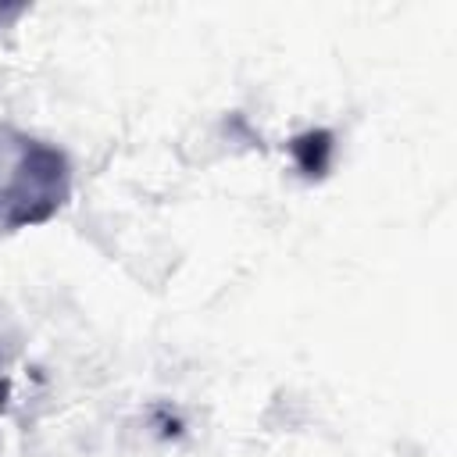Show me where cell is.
<instances>
[{
	"instance_id": "cell-1",
	"label": "cell",
	"mask_w": 457,
	"mask_h": 457,
	"mask_svg": "<svg viewBox=\"0 0 457 457\" xmlns=\"http://www.w3.org/2000/svg\"><path fill=\"white\" fill-rule=\"evenodd\" d=\"M68 157L25 132L0 129V228L39 225L68 200Z\"/></svg>"
},
{
	"instance_id": "cell-3",
	"label": "cell",
	"mask_w": 457,
	"mask_h": 457,
	"mask_svg": "<svg viewBox=\"0 0 457 457\" xmlns=\"http://www.w3.org/2000/svg\"><path fill=\"white\" fill-rule=\"evenodd\" d=\"M7 393H11V389H7V378L0 375V411H4V403H7Z\"/></svg>"
},
{
	"instance_id": "cell-2",
	"label": "cell",
	"mask_w": 457,
	"mask_h": 457,
	"mask_svg": "<svg viewBox=\"0 0 457 457\" xmlns=\"http://www.w3.org/2000/svg\"><path fill=\"white\" fill-rule=\"evenodd\" d=\"M328 154H332V132H325V129L293 139V157L307 175H321L328 164Z\"/></svg>"
}]
</instances>
